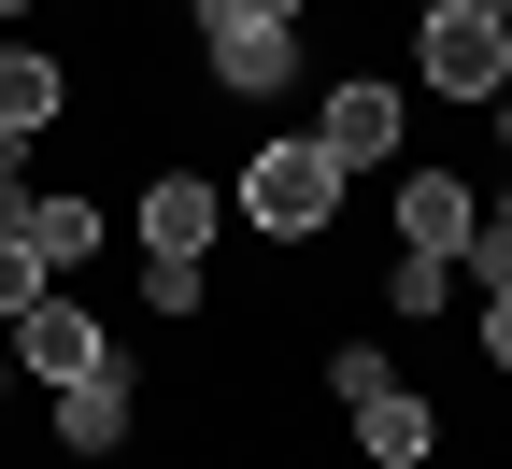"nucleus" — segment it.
<instances>
[{
    "mask_svg": "<svg viewBox=\"0 0 512 469\" xmlns=\"http://www.w3.org/2000/svg\"><path fill=\"white\" fill-rule=\"evenodd\" d=\"M242 214L271 228L285 256H313V242H328V214H342V157L313 143V128H285V143H256V157H242Z\"/></svg>",
    "mask_w": 512,
    "mask_h": 469,
    "instance_id": "1",
    "label": "nucleus"
},
{
    "mask_svg": "<svg viewBox=\"0 0 512 469\" xmlns=\"http://www.w3.org/2000/svg\"><path fill=\"white\" fill-rule=\"evenodd\" d=\"M0 342H15V370H29V384H86V370L114 356V327H100V299H86V285H43L15 327H0Z\"/></svg>",
    "mask_w": 512,
    "mask_h": 469,
    "instance_id": "2",
    "label": "nucleus"
},
{
    "mask_svg": "<svg viewBox=\"0 0 512 469\" xmlns=\"http://www.w3.org/2000/svg\"><path fill=\"white\" fill-rule=\"evenodd\" d=\"M413 57H427V100H498V86H512V29L484 15V0L413 15Z\"/></svg>",
    "mask_w": 512,
    "mask_h": 469,
    "instance_id": "3",
    "label": "nucleus"
},
{
    "mask_svg": "<svg viewBox=\"0 0 512 469\" xmlns=\"http://www.w3.org/2000/svg\"><path fill=\"white\" fill-rule=\"evenodd\" d=\"M0 228L43 256V285H86V271H100V242H114V214H100L86 185H29V199H0Z\"/></svg>",
    "mask_w": 512,
    "mask_h": 469,
    "instance_id": "4",
    "label": "nucleus"
},
{
    "mask_svg": "<svg viewBox=\"0 0 512 469\" xmlns=\"http://www.w3.org/2000/svg\"><path fill=\"white\" fill-rule=\"evenodd\" d=\"M399 128H413V100L384 86V72H342L328 100H313V143H328L342 171H384V157H399Z\"/></svg>",
    "mask_w": 512,
    "mask_h": 469,
    "instance_id": "5",
    "label": "nucleus"
},
{
    "mask_svg": "<svg viewBox=\"0 0 512 469\" xmlns=\"http://www.w3.org/2000/svg\"><path fill=\"white\" fill-rule=\"evenodd\" d=\"M200 72H214L228 100H285V86H299V29H271V15H228V29H200Z\"/></svg>",
    "mask_w": 512,
    "mask_h": 469,
    "instance_id": "6",
    "label": "nucleus"
},
{
    "mask_svg": "<svg viewBox=\"0 0 512 469\" xmlns=\"http://www.w3.org/2000/svg\"><path fill=\"white\" fill-rule=\"evenodd\" d=\"M342 413H356L370 469H441V398L427 384H370V398H342Z\"/></svg>",
    "mask_w": 512,
    "mask_h": 469,
    "instance_id": "7",
    "label": "nucleus"
},
{
    "mask_svg": "<svg viewBox=\"0 0 512 469\" xmlns=\"http://www.w3.org/2000/svg\"><path fill=\"white\" fill-rule=\"evenodd\" d=\"M128 413H143V384H128V342H114L86 384H57V455H114Z\"/></svg>",
    "mask_w": 512,
    "mask_h": 469,
    "instance_id": "8",
    "label": "nucleus"
},
{
    "mask_svg": "<svg viewBox=\"0 0 512 469\" xmlns=\"http://www.w3.org/2000/svg\"><path fill=\"white\" fill-rule=\"evenodd\" d=\"M214 228H228L214 171H157L143 185V256H214Z\"/></svg>",
    "mask_w": 512,
    "mask_h": 469,
    "instance_id": "9",
    "label": "nucleus"
},
{
    "mask_svg": "<svg viewBox=\"0 0 512 469\" xmlns=\"http://www.w3.org/2000/svg\"><path fill=\"white\" fill-rule=\"evenodd\" d=\"M470 214H484V199L456 185V171H399V256H470Z\"/></svg>",
    "mask_w": 512,
    "mask_h": 469,
    "instance_id": "10",
    "label": "nucleus"
},
{
    "mask_svg": "<svg viewBox=\"0 0 512 469\" xmlns=\"http://www.w3.org/2000/svg\"><path fill=\"white\" fill-rule=\"evenodd\" d=\"M0 128H15V143L72 128V57H43V43H0Z\"/></svg>",
    "mask_w": 512,
    "mask_h": 469,
    "instance_id": "11",
    "label": "nucleus"
},
{
    "mask_svg": "<svg viewBox=\"0 0 512 469\" xmlns=\"http://www.w3.org/2000/svg\"><path fill=\"white\" fill-rule=\"evenodd\" d=\"M456 299V256H399V271H384V313H441Z\"/></svg>",
    "mask_w": 512,
    "mask_h": 469,
    "instance_id": "12",
    "label": "nucleus"
},
{
    "mask_svg": "<svg viewBox=\"0 0 512 469\" xmlns=\"http://www.w3.org/2000/svg\"><path fill=\"white\" fill-rule=\"evenodd\" d=\"M143 299H157V313H200V299H214V256H143Z\"/></svg>",
    "mask_w": 512,
    "mask_h": 469,
    "instance_id": "13",
    "label": "nucleus"
},
{
    "mask_svg": "<svg viewBox=\"0 0 512 469\" xmlns=\"http://www.w3.org/2000/svg\"><path fill=\"white\" fill-rule=\"evenodd\" d=\"M456 271H484V285H512V185L484 199V214H470V256H456Z\"/></svg>",
    "mask_w": 512,
    "mask_h": 469,
    "instance_id": "14",
    "label": "nucleus"
},
{
    "mask_svg": "<svg viewBox=\"0 0 512 469\" xmlns=\"http://www.w3.org/2000/svg\"><path fill=\"white\" fill-rule=\"evenodd\" d=\"M328 384H342V398H370V384H399V356H384V342H328Z\"/></svg>",
    "mask_w": 512,
    "mask_h": 469,
    "instance_id": "15",
    "label": "nucleus"
},
{
    "mask_svg": "<svg viewBox=\"0 0 512 469\" xmlns=\"http://www.w3.org/2000/svg\"><path fill=\"white\" fill-rule=\"evenodd\" d=\"M29 299H43V256H29V242H15V228H0V327H15V313H29Z\"/></svg>",
    "mask_w": 512,
    "mask_h": 469,
    "instance_id": "16",
    "label": "nucleus"
},
{
    "mask_svg": "<svg viewBox=\"0 0 512 469\" xmlns=\"http://www.w3.org/2000/svg\"><path fill=\"white\" fill-rule=\"evenodd\" d=\"M228 15H271V29H299L313 0H185V29H228Z\"/></svg>",
    "mask_w": 512,
    "mask_h": 469,
    "instance_id": "17",
    "label": "nucleus"
},
{
    "mask_svg": "<svg viewBox=\"0 0 512 469\" xmlns=\"http://www.w3.org/2000/svg\"><path fill=\"white\" fill-rule=\"evenodd\" d=\"M484 370H512V285H484Z\"/></svg>",
    "mask_w": 512,
    "mask_h": 469,
    "instance_id": "18",
    "label": "nucleus"
},
{
    "mask_svg": "<svg viewBox=\"0 0 512 469\" xmlns=\"http://www.w3.org/2000/svg\"><path fill=\"white\" fill-rule=\"evenodd\" d=\"M484 114H498V157H512V86H498V100H484Z\"/></svg>",
    "mask_w": 512,
    "mask_h": 469,
    "instance_id": "19",
    "label": "nucleus"
},
{
    "mask_svg": "<svg viewBox=\"0 0 512 469\" xmlns=\"http://www.w3.org/2000/svg\"><path fill=\"white\" fill-rule=\"evenodd\" d=\"M0 398H15V342H0Z\"/></svg>",
    "mask_w": 512,
    "mask_h": 469,
    "instance_id": "20",
    "label": "nucleus"
},
{
    "mask_svg": "<svg viewBox=\"0 0 512 469\" xmlns=\"http://www.w3.org/2000/svg\"><path fill=\"white\" fill-rule=\"evenodd\" d=\"M413 15H456V0H413Z\"/></svg>",
    "mask_w": 512,
    "mask_h": 469,
    "instance_id": "21",
    "label": "nucleus"
},
{
    "mask_svg": "<svg viewBox=\"0 0 512 469\" xmlns=\"http://www.w3.org/2000/svg\"><path fill=\"white\" fill-rule=\"evenodd\" d=\"M484 15H498V29H512V0H484Z\"/></svg>",
    "mask_w": 512,
    "mask_h": 469,
    "instance_id": "22",
    "label": "nucleus"
},
{
    "mask_svg": "<svg viewBox=\"0 0 512 469\" xmlns=\"http://www.w3.org/2000/svg\"><path fill=\"white\" fill-rule=\"evenodd\" d=\"M0 15H29V0H0Z\"/></svg>",
    "mask_w": 512,
    "mask_h": 469,
    "instance_id": "23",
    "label": "nucleus"
}]
</instances>
